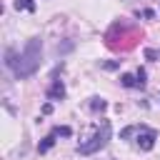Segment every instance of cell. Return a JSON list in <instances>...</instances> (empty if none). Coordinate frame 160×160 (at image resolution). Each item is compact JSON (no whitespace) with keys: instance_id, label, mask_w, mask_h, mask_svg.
I'll use <instances>...</instances> for the list:
<instances>
[{"instance_id":"cell-2","label":"cell","mask_w":160,"mask_h":160,"mask_svg":"<svg viewBox=\"0 0 160 160\" xmlns=\"http://www.w3.org/2000/svg\"><path fill=\"white\" fill-rule=\"evenodd\" d=\"M110 140V122H102L98 130H95V135L90 138V140H85V142H80L78 145V152L80 155H90V152H98L100 148H105V142Z\"/></svg>"},{"instance_id":"cell-3","label":"cell","mask_w":160,"mask_h":160,"mask_svg":"<svg viewBox=\"0 0 160 160\" xmlns=\"http://www.w3.org/2000/svg\"><path fill=\"white\" fill-rule=\"evenodd\" d=\"M138 145H140L142 150H152V145H155V130H150V128H138Z\"/></svg>"},{"instance_id":"cell-5","label":"cell","mask_w":160,"mask_h":160,"mask_svg":"<svg viewBox=\"0 0 160 160\" xmlns=\"http://www.w3.org/2000/svg\"><path fill=\"white\" fill-rule=\"evenodd\" d=\"M52 142H55V132H52V135H48V138H45V140L38 145V150H40V152H48V150L52 148Z\"/></svg>"},{"instance_id":"cell-6","label":"cell","mask_w":160,"mask_h":160,"mask_svg":"<svg viewBox=\"0 0 160 160\" xmlns=\"http://www.w3.org/2000/svg\"><path fill=\"white\" fill-rule=\"evenodd\" d=\"M15 8H18V10H20V8H25V10H30V12H32V10H35V0H18V2H15Z\"/></svg>"},{"instance_id":"cell-9","label":"cell","mask_w":160,"mask_h":160,"mask_svg":"<svg viewBox=\"0 0 160 160\" xmlns=\"http://www.w3.org/2000/svg\"><path fill=\"white\" fill-rule=\"evenodd\" d=\"M55 135H65V138H68V135H70V128H58Z\"/></svg>"},{"instance_id":"cell-4","label":"cell","mask_w":160,"mask_h":160,"mask_svg":"<svg viewBox=\"0 0 160 160\" xmlns=\"http://www.w3.org/2000/svg\"><path fill=\"white\" fill-rule=\"evenodd\" d=\"M62 95H65V88H62V82L58 80V82H55V85L50 88V92H48V98H50V100H58V98H62Z\"/></svg>"},{"instance_id":"cell-1","label":"cell","mask_w":160,"mask_h":160,"mask_svg":"<svg viewBox=\"0 0 160 160\" xmlns=\"http://www.w3.org/2000/svg\"><path fill=\"white\" fill-rule=\"evenodd\" d=\"M40 58H42V42H40V38H30L28 45L22 48V52L18 55V60H8V65L12 68L18 80H25V78L38 72Z\"/></svg>"},{"instance_id":"cell-8","label":"cell","mask_w":160,"mask_h":160,"mask_svg":"<svg viewBox=\"0 0 160 160\" xmlns=\"http://www.w3.org/2000/svg\"><path fill=\"white\" fill-rule=\"evenodd\" d=\"M92 108H95V110H102V108H105V100H100V98H92Z\"/></svg>"},{"instance_id":"cell-7","label":"cell","mask_w":160,"mask_h":160,"mask_svg":"<svg viewBox=\"0 0 160 160\" xmlns=\"http://www.w3.org/2000/svg\"><path fill=\"white\" fill-rule=\"evenodd\" d=\"M122 85H128V88H138L140 82H138L132 75H122ZM140 88H142V85H140Z\"/></svg>"}]
</instances>
